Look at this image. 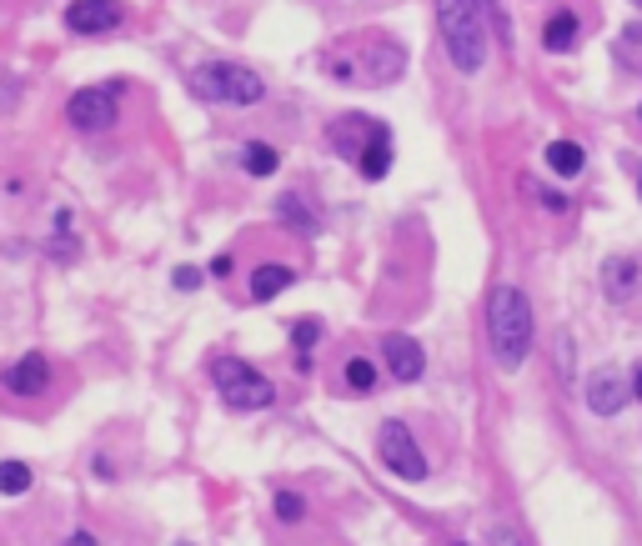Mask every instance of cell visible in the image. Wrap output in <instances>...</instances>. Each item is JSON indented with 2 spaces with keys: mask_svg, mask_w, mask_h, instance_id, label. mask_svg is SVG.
I'll return each instance as SVG.
<instances>
[{
  "mask_svg": "<svg viewBox=\"0 0 642 546\" xmlns=\"http://www.w3.org/2000/svg\"><path fill=\"white\" fill-rule=\"evenodd\" d=\"M487 341L502 371H522L532 356V301L522 286H497L487 296Z\"/></svg>",
  "mask_w": 642,
  "mask_h": 546,
  "instance_id": "6da1fadb",
  "label": "cell"
},
{
  "mask_svg": "<svg viewBox=\"0 0 642 546\" xmlns=\"http://www.w3.org/2000/svg\"><path fill=\"white\" fill-rule=\"evenodd\" d=\"M487 0H437V31L447 46V61L462 76H477L487 66Z\"/></svg>",
  "mask_w": 642,
  "mask_h": 546,
  "instance_id": "7a4b0ae2",
  "label": "cell"
},
{
  "mask_svg": "<svg viewBox=\"0 0 642 546\" xmlns=\"http://www.w3.org/2000/svg\"><path fill=\"white\" fill-rule=\"evenodd\" d=\"M191 91L211 106H261L266 101V81L241 66V61H206L191 71Z\"/></svg>",
  "mask_w": 642,
  "mask_h": 546,
  "instance_id": "3957f363",
  "label": "cell"
},
{
  "mask_svg": "<svg viewBox=\"0 0 642 546\" xmlns=\"http://www.w3.org/2000/svg\"><path fill=\"white\" fill-rule=\"evenodd\" d=\"M327 71H332L337 81H372V86H387V81H397V76L407 71V51H402L397 41H387V36H372V41L357 51V61H347L342 51H332V56H327Z\"/></svg>",
  "mask_w": 642,
  "mask_h": 546,
  "instance_id": "277c9868",
  "label": "cell"
},
{
  "mask_svg": "<svg viewBox=\"0 0 642 546\" xmlns=\"http://www.w3.org/2000/svg\"><path fill=\"white\" fill-rule=\"evenodd\" d=\"M211 381H216V391H221V401L231 411H261V406L276 401V386L266 376H256L246 361H236V356H221L211 366Z\"/></svg>",
  "mask_w": 642,
  "mask_h": 546,
  "instance_id": "5b68a950",
  "label": "cell"
},
{
  "mask_svg": "<svg viewBox=\"0 0 642 546\" xmlns=\"http://www.w3.org/2000/svg\"><path fill=\"white\" fill-rule=\"evenodd\" d=\"M377 451H382V466H387L392 476H402V481H427V456H422V446H417V436H412L407 421H382Z\"/></svg>",
  "mask_w": 642,
  "mask_h": 546,
  "instance_id": "8992f818",
  "label": "cell"
},
{
  "mask_svg": "<svg viewBox=\"0 0 642 546\" xmlns=\"http://www.w3.org/2000/svg\"><path fill=\"white\" fill-rule=\"evenodd\" d=\"M116 116H121L116 86H86V91H76V96H71V106H66V121H71L76 131H86V136L111 131V126H116Z\"/></svg>",
  "mask_w": 642,
  "mask_h": 546,
  "instance_id": "52a82bcc",
  "label": "cell"
},
{
  "mask_svg": "<svg viewBox=\"0 0 642 546\" xmlns=\"http://www.w3.org/2000/svg\"><path fill=\"white\" fill-rule=\"evenodd\" d=\"M66 26L76 36H106L121 26V0H76L66 11Z\"/></svg>",
  "mask_w": 642,
  "mask_h": 546,
  "instance_id": "ba28073f",
  "label": "cell"
},
{
  "mask_svg": "<svg viewBox=\"0 0 642 546\" xmlns=\"http://www.w3.org/2000/svg\"><path fill=\"white\" fill-rule=\"evenodd\" d=\"M382 356H387V371H392L397 381H417V376L427 371V356H422V346H417L407 331H387V336H382Z\"/></svg>",
  "mask_w": 642,
  "mask_h": 546,
  "instance_id": "9c48e42d",
  "label": "cell"
},
{
  "mask_svg": "<svg viewBox=\"0 0 642 546\" xmlns=\"http://www.w3.org/2000/svg\"><path fill=\"white\" fill-rule=\"evenodd\" d=\"M51 386V361L41 356V351H31V356H21L11 371H6V391L11 396H21V401H31V396H41Z\"/></svg>",
  "mask_w": 642,
  "mask_h": 546,
  "instance_id": "30bf717a",
  "label": "cell"
},
{
  "mask_svg": "<svg viewBox=\"0 0 642 546\" xmlns=\"http://www.w3.org/2000/svg\"><path fill=\"white\" fill-rule=\"evenodd\" d=\"M587 406H592L597 416H617V411L627 406V381H622L617 371H597V376L587 381Z\"/></svg>",
  "mask_w": 642,
  "mask_h": 546,
  "instance_id": "8fae6325",
  "label": "cell"
},
{
  "mask_svg": "<svg viewBox=\"0 0 642 546\" xmlns=\"http://www.w3.org/2000/svg\"><path fill=\"white\" fill-rule=\"evenodd\" d=\"M637 276H642V266H637L632 256H612V261H602V291H607L612 301H627V296L637 291Z\"/></svg>",
  "mask_w": 642,
  "mask_h": 546,
  "instance_id": "7c38bea8",
  "label": "cell"
},
{
  "mask_svg": "<svg viewBox=\"0 0 642 546\" xmlns=\"http://www.w3.org/2000/svg\"><path fill=\"white\" fill-rule=\"evenodd\" d=\"M577 31H582L577 11H557V16L542 26V51H572V46H577Z\"/></svg>",
  "mask_w": 642,
  "mask_h": 546,
  "instance_id": "4fadbf2b",
  "label": "cell"
},
{
  "mask_svg": "<svg viewBox=\"0 0 642 546\" xmlns=\"http://www.w3.org/2000/svg\"><path fill=\"white\" fill-rule=\"evenodd\" d=\"M291 281H296V271H291V266L266 261V266H256V271H251V296H256V301H271V296H276V291H286Z\"/></svg>",
  "mask_w": 642,
  "mask_h": 546,
  "instance_id": "5bb4252c",
  "label": "cell"
},
{
  "mask_svg": "<svg viewBox=\"0 0 642 546\" xmlns=\"http://www.w3.org/2000/svg\"><path fill=\"white\" fill-rule=\"evenodd\" d=\"M357 171H362L367 181H382V176L392 171V131H387V126H382V136H377V141H372V146L362 151Z\"/></svg>",
  "mask_w": 642,
  "mask_h": 546,
  "instance_id": "9a60e30c",
  "label": "cell"
},
{
  "mask_svg": "<svg viewBox=\"0 0 642 546\" xmlns=\"http://www.w3.org/2000/svg\"><path fill=\"white\" fill-rule=\"evenodd\" d=\"M547 166H552V176L567 181V176H577V171L587 166V156H582L577 141H552V146H547Z\"/></svg>",
  "mask_w": 642,
  "mask_h": 546,
  "instance_id": "2e32d148",
  "label": "cell"
},
{
  "mask_svg": "<svg viewBox=\"0 0 642 546\" xmlns=\"http://www.w3.org/2000/svg\"><path fill=\"white\" fill-rule=\"evenodd\" d=\"M276 211H281V221H286L291 231H301V236H311V231H316V216L306 211V201H301L296 191H286V196L276 201Z\"/></svg>",
  "mask_w": 642,
  "mask_h": 546,
  "instance_id": "e0dca14e",
  "label": "cell"
},
{
  "mask_svg": "<svg viewBox=\"0 0 642 546\" xmlns=\"http://www.w3.org/2000/svg\"><path fill=\"white\" fill-rule=\"evenodd\" d=\"M241 161H246V171H251V176H271V171L281 166V156H276V151H271L266 141H246Z\"/></svg>",
  "mask_w": 642,
  "mask_h": 546,
  "instance_id": "ac0fdd59",
  "label": "cell"
},
{
  "mask_svg": "<svg viewBox=\"0 0 642 546\" xmlns=\"http://www.w3.org/2000/svg\"><path fill=\"white\" fill-rule=\"evenodd\" d=\"M342 381H347V391H372V386H377V366H372L367 356H347Z\"/></svg>",
  "mask_w": 642,
  "mask_h": 546,
  "instance_id": "d6986e66",
  "label": "cell"
},
{
  "mask_svg": "<svg viewBox=\"0 0 642 546\" xmlns=\"http://www.w3.org/2000/svg\"><path fill=\"white\" fill-rule=\"evenodd\" d=\"M0 486H6V496H21V491H31V471L21 461H6L0 466Z\"/></svg>",
  "mask_w": 642,
  "mask_h": 546,
  "instance_id": "ffe728a7",
  "label": "cell"
},
{
  "mask_svg": "<svg viewBox=\"0 0 642 546\" xmlns=\"http://www.w3.org/2000/svg\"><path fill=\"white\" fill-rule=\"evenodd\" d=\"M291 341H296V351H311V346L321 341V321H311V316L296 321V326H291Z\"/></svg>",
  "mask_w": 642,
  "mask_h": 546,
  "instance_id": "44dd1931",
  "label": "cell"
},
{
  "mask_svg": "<svg viewBox=\"0 0 642 546\" xmlns=\"http://www.w3.org/2000/svg\"><path fill=\"white\" fill-rule=\"evenodd\" d=\"M301 511H306V501L296 491H276V516L281 521H301Z\"/></svg>",
  "mask_w": 642,
  "mask_h": 546,
  "instance_id": "7402d4cb",
  "label": "cell"
},
{
  "mask_svg": "<svg viewBox=\"0 0 642 546\" xmlns=\"http://www.w3.org/2000/svg\"><path fill=\"white\" fill-rule=\"evenodd\" d=\"M196 286H201V271L196 266H181L176 271V291H196Z\"/></svg>",
  "mask_w": 642,
  "mask_h": 546,
  "instance_id": "603a6c76",
  "label": "cell"
},
{
  "mask_svg": "<svg viewBox=\"0 0 642 546\" xmlns=\"http://www.w3.org/2000/svg\"><path fill=\"white\" fill-rule=\"evenodd\" d=\"M61 546H96V536H91V531H71Z\"/></svg>",
  "mask_w": 642,
  "mask_h": 546,
  "instance_id": "cb8c5ba5",
  "label": "cell"
},
{
  "mask_svg": "<svg viewBox=\"0 0 642 546\" xmlns=\"http://www.w3.org/2000/svg\"><path fill=\"white\" fill-rule=\"evenodd\" d=\"M492 546H522V541H517L507 526H497V531H492Z\"/></svg>",
  "mask_w": 642,
  "mask_h": 546,
  "instance_id": "d4e9b609",
  "label": "cell"
},
{
  "mask_svg": "<svg viewBox=\"0 0 642 546\" xmlns=\"http://www.w3.org/2000/svg\"><path fill=\"white\" fill-rule=\"evenodd\" d=\"M632 396L642 401V366H637V376H632Z\"/></svg>",
  "mask_w": 642,
  "mask_h": 546,
  "instance_id": "484cf974",
  "label": "cell"
},
{
  "mask_svg": "<svg viewBox=\"0 0 642 546\" xmlns=\"http://www.w3.org/2000/svg\"><path fill=\"white\" fill-rule=\"evenodd\" d=\"M637 196H642V176H637Z\"/></svg>",
  "mask_w": 642,
  "mask_h": 546,
  "instance_id": "4316f807",
  "label": "cell"
},
{
  "mask_svg": "<svg viewBox=\"0 0 642 546\" xmlns=\"http://www.w3.org/2000/svg\"><path fill=\"white\" fill-rule=\"evenodd\" d=\"M632 6H637V11H642V0H632Z\"/></svg>",
  "mask_w": 642,
  "mask_h": 546,
  "instance_id": "83f0119b",
  "label": "cell"
},
{
  "mask_svg": "<svg viewBox=\"0 0 642 546\" xmlns=\"http://www.w3.org/2000/svg\"><path fill=\"white\" fill-rule=\"evenodd\" d=\"M637 116H642V106H637Z\"/></svg>",
  "mask_w": 642,
  "mask_h": 546,
  "instance_id": "f1b7e54d",
  "label": "cell"
},
{
  "mask_svg": "<svg viewBox=\"0 0 642 546\" xmlns=\"http://www.w3.org/2000/svg\"><path fill=\"white\" fill-rule=\"evenodd\" d=\"M457 546H462V541H457Z\"/></svg>",
  "mask_w": 642,
  "mask_h": 546,
  "instance_id": "f546056e",
  "label": "cell"
}]
</instances>
